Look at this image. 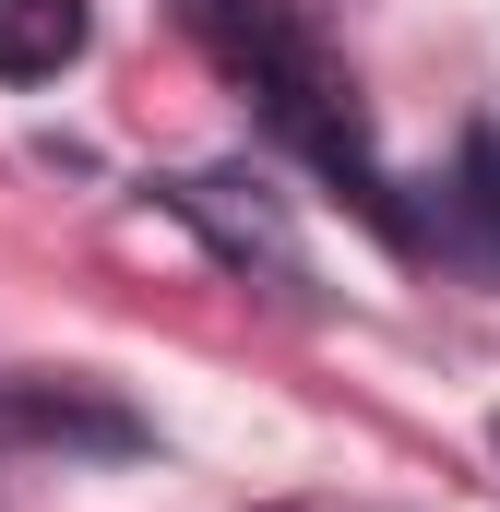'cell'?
I'll use <instances>...</instances> for the list:
<instances>
[{
    "label": "cell",
    "mask_w": 500,
    "mask_h": 512,
    "mask_svg": "<svg viewBox=\"0 0 500 512\" xmlns=\"http://www.w3.org/2000/svg\"><path fill=\"white\" fill-rule=\"evenodd\" d=\"M203 36H215V60L250 72V96L274 108V131H298L334 179H358L370 191V155H358V120H346V84L310 60V36L274 12V0H203Z\"/></svg>",
    "instance_id": "cell-1"
},
{
    "label": "cell",
    "mask_w": 500,
    "mask_h": 512,
    "mask_svg": "<svg viewBox=\"0 0 500 512\" xmlns=\"http://www.w3.org/2000/svg\"><path fill=\"white\" fill-rule=\"evenodd\" d=\"M465 179H477V191H465V203H477V215H489V227H500V143H489V131H477V143H465Z\"/></svg>",
    "instance_id": "cell-3"
},
{
    "label": "cell",
    "mask_w": 500,
    "mask_h": 512,
    "mask_svg": "<svg viewBox=\"0 0 500 512\" xmlns=\"http://www.w3.org/2000/svg\"><path fill=\"white\" fill-rule=\"evenodd\" d=\"M84 36H96L84 0H0V84H60Z\"/></svg>",
    "instance_id": "cell-2"
}]
</instances>
